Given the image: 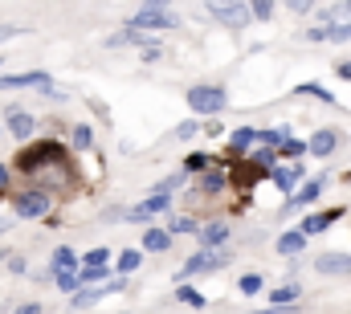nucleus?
Wrapping results in <instances>:
<instances>
[{"mask_svg": "<svg viewBox=\"0 0 351 314\" xmlns=\"http://www.w3.org/2000/svg\"><path fill=\"white\" fill-rule=\"evenodd\" d=\"M184 184H188V171L180 167V171H172V176H164V180H160V184H156L152 192H168V196H172L176 188H184Z\"/></svg>", "mask_w": 351, "mask_h": 314, "instance_id": "obj_32", "label": "nucleus"}, {"mask_svg": "<svg viewBox=\"0 0 351 314\" xmlns=\"http://www.w3.org/2000/svg\"><path fill=\"white\" fill-rule=\"evenodd\" d=\"M335 74H339L343 82H351V62H339V66H335Z\"/></svg>", "mask_w": 351, "mask_h": 314, "instance_id": "obj_43", "label": "nucleus"}, {"mask_svg": "<svg viewBox=\"0 0 351 314\" xmlns=\"http://www.w3.org/2000/svg\"><path fill=\"white\" fill-rule=\"evenodd\" d=\"M176 200L168 192H152L143 204H135V208H127L123 213V221H131V225H139V221H152V217H164V213H172Z\"/></svg>", "mask_w": 351, "mask_h": 314, "instance_id": "obj_8", "label": "nucleus"}, {"mask_svg": "<svg viewBox=\"0 0 351 314\" xmlns=\"http://www.w3.org/2000/svg\"><path fill=\"white\" fill-rule=\"evenodd\" d=\"M237 290H241L245 298H254V294H262V290H265V278H262V274H241Z\"/></svg>", "mask_w": 351, "mask_h": 314, "instance_id": "obj_31", "label": "nucleus"}, {"mask_svg": "<svg viewBox=\"0 0 351 314\" xmlns=\"http://www.w3.org/2000/svg\"><path fill=\"white\" fill-rule=\"evenodd\" d=\"M200 131H204V127H200V119L192 114V119H184V123H180V127L172 131V139H180V143H188V139H196Z\"/></svg>", "mask_w": 351, "mask_h": 314, "instance_id": "obj_30", "label": "nucleus"}, {"mask_svg": "<svg viewBox=\"0 0 351 314\" xmlns=\"http://www.w3.org/2000/svg\"><path fill=\"white\" fill-rule=\"evenodd\" d=\"M250 159H254V163H258V167H265V171H269V167H274V163H278V152H274V147H262V143H258V147H254V152H250Z\"/></svg>", "mask_w": 351, "mask_h": 314, "instance_id": "obj_35", "label": "nucleus"}, {"mask_svg": "<svg viewBox=\"0 0 351 314\" xmlns=\"http://www.w3.org/2000/svg\"><path fill=\"white\" fill-rule=\"evenodd\" d=\"M269 180H274V184H278V188L290 196V192H294V188L306 180V167H302L298 159H294V163H274V167H269Z\"/></svg>", "mask_w": 351, "mask_h": 314, "instance_id": "obj_13", "label": "nucleus"}, {"mask_svg": "<svg viewBox=\"0 0 351 314\" xmlns=\"http://www.w3.org/2000/svg\"><path fill=\"white\" fill-rule=\"evenodd\" d=\"M245 314H302V306H265V311H245Z\"/></svg>", "mask_w": 351, "mask_h": 314, "instance_id": "obj_38", "label": "nucleus"}, {"mask_svg": "<svg viewBox=\"0 0 351 314\" xmlns=\"http://www.w3.org/2000/svg\"><path fill=\"white\" fill-rule=\"evenodd\" d=\"M66 269H78V253H74L70 245H58L53 257H49V278H53V274H66Z\"/></svg>", "mask_w": 351, "mask_h": 314, "instance_id": "obj_22", "label": "nucleus"}, {"mask_svg": "<svg viewBox=\"0 0 351 314\" xmlns=\"http://www.w3.org/2000/svg\"><path fill=\"white\" fill-rule=\"evenodd\" d=\"M204 8H208V16H213L217 25H225V29H245V25L254 21L250 0H208Z\"/></svg>", "mask_w": 351, "mask_h": 314, "instance_id": "obj_7", "label": "nucleus"}, {"mask_svg": "<svg viewBox=\"0 0 351 314\" xmlns=\"http://www.w3.org/2000/svg\"><path fill=\"white\" fill-rule=\"evenodd\" d=\"M254 147H258V127H237L229 135V143H225V159H241V156H250Z\"/></svg>", "mask_w": 351, "mask_h": 314, "instance_id": "obj_14", "label": "nucleus"}, {"mask_svg": "<svg viewBox=\"0 0 351 314\" xmlns=\"http://www.w3.org/2000/svg\"><path fill=\"white\" fill-rule=\"evenodd\" d=\"M123 286H127L123 278H106V282H94V286H78V290L70 294V306H78V311H82V306H94L98 298H106V294H119Z\"/></svg>", "mask_w": 351, "mask_h": 314, "instance_id": "obj_10", "label": "nucleus"}, {"mask_svg": "<svg viewBox=\"0 0 351 314\" xmlns=\"http://www.w3.org/2000/svg\"><path fill=\"white\" fill-rule=\"evenodd\" d=\"M188 110H192V114H204V119L229 110V94H225V86H217V82H196V86L188 90Z\"/></svg>", "mask_w": 351, "mask_h": 314, "instance_id": "obj_3", "label": "nucleus"}, {"mask_svg": "<svg viewBox=\"0 0 351 314\" xmlns=\"http://www.w3.org/2000/svg\"><path fill=\"white\" fill-rule=\"evenodd\" d=\"M196 229H200V221H196V217H192V213H176L172 221H168V233H192L196 237Z\"/></svg>", "mask_w": 351, "mask_h": 314, "instance_id": "obj_26", "label": "nucleus"}, {"mask_svg": "<svg viewBox=\"0 0 351 314\" xmlns=\"http://www.w3.org/2000/svg\"><path fill=\"white\" fill-rule=\"evenodd\" d=\"M229 188V159H217L213 167H204L200 171V180H196V196L204 200V196H221Z\"/></svg>", "mask_w": 351, "mask_h": 314, "instance_id": "obj_9", "label": "nucleus"}, {"mask_svg": "<svg viewBox=\"0 0 351 314\" xmlns=\"http://www.w3.org/2000/svg\"><path fill=\"white\" fill-rule=\"evenodd\" d=\"M16 314H41V306H37V302H25V306H21Z\"/></svg>", "mask_w": 351, "mask_h": 314, "instance_id": "obj_44", "label": "nucleus"}, {"mask_svg": "<svg viewBox=\"0 0 351 314\" xmlns=\"http://www.w3.org/2000/svg\"><path fill=\"white\" fill-rule=\"evenodd\" d=\"M278 156L286 159V163H294V159H302V156H306V139H294V135H290V139H286V143L278 147Z\"/></svg>", "mask_w": 351, "mask_h": 314, "instance_id": "obj_28", "label": "nucleus"}, {"mask_svg": "<svg viewBox=\"0 0 351 314\" xmlns=\"http://www.w3.org/2000/svg\"><path fill=\"white\" fill-rule=\"evenodd\" d=\"M78 265H110V249H102V245H98V249H90Z\"/></svg>", "mask_w": 351, "mask_h": 314, "instance_id": "obj_36", "label": "nucleus"}, {"mask_svg": "<svg viewBox=\"0 0 351 314\" xmlns=\"http://www.w3.org/2000/svg\"><path fill=\"white\" fill-rule=\"evenodd\" d=\"M45 86H53L45 70H29V74H8V78H0V90H45Z\"/></svg>", "mask_w": 351, "mask_h": 314, "instance_id": "obj_16", "label": "nucleus"}, {"mask_svg": "<svg viewBox=\"0 0 351 314\" xmlns=\"http://www.w3.org/2000/svg\"><path fill=\"white\" fill-rule=\"evenodd\" d=\"M4 127H8V135H12V139L29 143V139H33V131H37V119H33L29 110H16V106H12V110L4 114Z\"/></svg>", "mask_w": 351, "mask_h": 314, "instance_id": "obj_15", "label": "nucleus"}, {"mask_svg": "<svg viewBox=\"0 0 351 314\" xmlns=\"http://www.w3.org/2000/svg\"><path fill=\"white\" fill-rule=\"evenodd\" d=\"M339 143H343V131H335V127H319V131L306 139V156L331 159L335 152H339Z\"/></svg>", "mask_w": 351, "mask_h": 314, "instance_id": "obj_12", "label": "nucleus"}, {"mask_svg": "<svg viewBox=\"0 0 351 314\" xmlns=\"http://www.w3.org/2000/svg\"><path fill=\"white\" fill-rule=\"evenodd\" d=\"M323 188H327V176H319V180H306V184H298L290 196H286V208H282V217H290V213H302L306 204H315L319 196H323Z\"/></svg>", "mask_w": 351, "mask_h": 314, "instance_id": "obj_11", "label": "nucleus"}, {"mask_svg": "<svg viewBox=\"0 0 351 314\" xmlns=\"http://www.w3.org/2000/svg\"><path fill=\"white\" fill-rule=\"evenodd\" d=\"M143 4H160V8H168V4H172V0H143Z\"/></svg>", "mask_w": 351, "mask_h": 314, "instance_id": "obj_45", "label": "nucleus"}, {"mask_svg": "<svg viewBox=\"0 0 351 314\" xmlns=\"http://www.w3.org/2000/svg\"><path fill=\"white\" fill-rule=\"evenodd\" d=\"M70 143H74L78 152H90V147H94V131H90L86 123H78V127L70 131Z\"/></svg>", "mask_w": 351, "mask_h": 314, "instance_id": "obj_33", "label": "nucleus"}, {"mask_svg": "<svg viewBox=\"0 0 351 314\" xmlns=\"http://www.w3.org/2000/svg\"><path fill=\"white\" fill-rule=\"evenodd\" d=\"M250 12H254V21H269L274 16V0H250Z\"/></svg>", "mask_w": 351, "mask_h": 314, "instance_id": "obj_37", "label": "nucleus"}, {"mask_svg": "<svg viewBox=\"0 0 351 314\" xmlns=\"http://www.w3.org/2000/svg\"><path fill=\"white\" fill-rule=\"evenodd\" d=\"M53 286L62 290V294H74L82 282H78V269H66V274H53Z\"/></svg>", "mask_w": 351, "mask_h": 314, "instance_id": "obj_34", "label": "nucleus"}, {"mask_svg": "<svg viewBox=\"0 0 351 314\" xmlns=\"http://www.w3.org/2000/svg\"><path fill=\"white\" fill-rule=\"evenodd\" d=\"M315 4H319V0H286V8H290V12H311Z\"/></svg>", "mask_w": 351, "mask_h": 314, "instance_id": "obj_39", "label": "nucleus"}, {"mask_svg": "<svg viewBox=\"0 0 351 314\" xmlns=\"http://www.w3.org/2000/svg\"><path fill=\"white\" fill-rule=\"evenodd\" d=\"M12 167H16L21 176L37 180V188H45V192L66 188V184L74 180V163H70L66 147H62L58 139H37V143H25V147L16 152V159H12Z\"/></svg>", "mask_w": 351, "mask_h": 314, "instance_id": "obj_1", "label": "nucleus"}, {"mask_svg": "<svg viewBox=\"0 0 351 314\" xmlns=\"http://www.w3.org/2000/svg\"><path fill=\"white\" fill-rule=\"evenodd\" d=\"M4 261H8L12 274H25V257H4Z\"/></svg>", "mask_w": 351, "mask_h": 314, "instance_id": "obj_42", "label": "nucleus"}, {"mask_svg": "<svg viewBox=\"0 0 351 314\" xmlns=\"http://www.w3.org/2000/svg\"><path fill=\"white\" fill-rule=\"evenodd\" d=\"M8 184H12V167H8V163H0V192H4Z\"/></svg>", "mask_w": 351, "mask_h": 314, "instance_id": "obj_41", "label": "nucleus"}, {"mask_svg": "<svg viewBox=\"0 0 351 314\" xmlns=\"http://www.w3.org/2000/svg\"><path fill=\"white\" fill-rule=\"evenodd\" d=\"M176 298L184 302V306H192V311H204L208 306V298L196 290V286H188V282H180V290H176Z\"/></svg>", "mask_w": 351, "mask_h": 314, "instance_id": "obj_25", "label": "nucleus"}, {"mask_svg": "<svg viewBox=\"0 0 351 314\" xmlns=\"http://www.w3.org/2000/svg\"><path fill=\"white\" fill-rule=\"evenodd\" d=\"M229 245L225 249H196L180 269H176V282H188V278H196V274H217V269H225L229 265Z\"/></svg>", "mask_w": 351, "mask_h": 314, "instance_id": "obj_5", "label": "nucleus"}, {"mask_svg": "<svg viewBox=\"0 0 351 314\" xmlns=\"http://www.w3.org/2000/svg\"><path fill=\"white\" fill-rule=\"evenodd\" d=\"M213 163H217V156H204V152H192V156L184 159V171H188V176H200V171H204V167H213Z\"/></svg>", "mask_w": 351, "mask_h": 314, "instance_id": "obj_29", "label": "nucleus"}, {"mask_svg": "<svg viewBox=\"0 0 351 314\" xmlns=\"http://www.w3.org/2000/svg\"><path fill=\"white\" fill-rule=\"evenodd\" d=\"M49 213H53V192H45L37 184L12 196V217H21V221H41Z\"/></svg>", "mask_w": 351, "mask_h": 314, "instance_id": "obj_4", "label": "nucleus"}, {"mask_svg": "<svg viewBox=\"0 0 351 314\" xmlns=\"http://www.w3.org/2000/svg\"><path fill=\"white\" fill-rule=\"evenodd\" d=\"M315 45H343L351 41V0H335L327 8H319V21L302 33Z\"/></svg>", "mask_w": 351, "mask_h": 314, "instance_id": "obj_2", "label": "nucleus"}, {"mask_svg": "<svg viewBox=\"0 0 351 314\" xmlns=\"http://www.w3.org/2000/svg\"><path fill=\"white\" fill-rule=\"evenodd\" d=\"M131 29H143V33H168V29H180V16L172 8H160V4H143L127 16Z\"/></svg>", "mask_w": 351, "mask_h": 314, "instance_id": "obj_6", "label": "nucleus"}, {"mask_svg": "<svg viewBox=\"0 0 351 314\" xmlns=\"http://www.w3.org/2000/svg\"><path fill=\"white\" fill-rule=\"evenodd\" d=\"M139 249H143V253H168V249H172V233L160 229V225H152V229L143 233V241H139Z\"/></svg>", "mask_w": 351, "mask_h": 314, "instance_id": "obj_21", "label": "nucleus"}, {"mask_svg": "<svg viewBox=\"0 0 351 314\" xmlns=\"http://www.w3.org/2000/svg\"><path fill=\"white\" fill-rule=\"evenodd\" d=\"M196 245H200V249H225V245H229V225H225V221L200 225V229H196Z\"/></svg>", "mask_w": 351, "mask_h": 314, "instance_id": "obj_17", "label": "nucleus"}, {"mask_svg": "<svg viewBox=\"0 0 351 314\" xmlns=\"http://www.w3.org/2000/svg\"><path fill=\"white\" fill-rule=\"evenodd\" d=\"M294 94H302V98H319L323 106H339V98H335V94H331V90H327L323 82H302V86H298Z\"/></svg>", "mask_w": 351, "mask_h": 314, "instance_id": "obj_23", "label": "nucleus"}, {"mask_svg": "<svg viewBox=\"0 0 351 314\" xmlns=\"http://www.w3.org/2000/svg\"><path fill=\"white\" fill-rule=\"evenodd\" d=\"M306 241H311V237L302 233V229H290V233H282L278 241H274V249H278L282 257H298V253L306 249Z\"/></svg>", "mask_w": 351, "mask_h": 314, "instance_id": "obj_20", "label": "nucleus"}, {"mask_svg": "<svg viewBox=\"0 0 351 314\" xmlns=\"http://www.w3.org/2000/svg\"><path fill=\"white\" fill-rule=\"evenodd\" d=\"M16 33H21V25H0V45H4V41H12Z\"/></svg>", "mask_w": 351, "mask_h": 314, "instance_id": "obj_40", "label": "nucleus"}, {"mask_svg": "<svg viewBox=\"0 0 351 314\" xmlns=\"http://www.w3.org/2000/svg\"><path fill=\"white\" fill-rule=\"evenodd\" d=\"M315 269L319 274H351V253H319Z\"/></svg>", "mask_w": 351, "mask_h": 314, "instance_id": "obj_19", "label": "nucleus"}, {"mask_svg": "<svg viewBox=\"0 0 351 314\" xmlns=\"http://www.w3.org/2000/svg\"><path fill=\"white\" fill-rule=\"evenodd\" d=\"M139 261H143V249H123V253H119V261H114V274H119V278H127V274H135V269H139Z\"/></svg>", "mask_w": 351, "mask_h": 314, "instance_id": "obj_24", "label": "nucleus"}, {"mask_svg": "<svg viewBox=\"0 0 351 314\" xmlns=\"http://www.w3.org/2000/svg\"><path fill=\"white\" fill-rule=\"evenodd\" d=\"M4 229H8V221H0V233H4Z\"/></svg>", "mask_w": 351, "mask_h": 314, "instance_id": "obj_46", "label": "nucleus"}, {"mask_svg": "<svg viewBox=\"0 0 351 314\" xmlns=\"http://www.w3.org/2000/svg\"><path fill=\"white\" fill-rule=\"evenodd\" d=\"M0 261H4V249H0Z\"/></svg>", "mask_w": 351, "mask_h": 314, "instance_id": "obj_47", "label": "nucleus"}, {"mask_svg": "<svg viewBox=\"0 0 351 314\" xmlns=\"http://www.w3.org/2000/svg\"><path fill=\"white\" fill-rule=\"evenodd\" d=\"M298 294H302V290H298L294 282H290V286H278V290L269 294V306H294V302H298Z\"/></svg>", "mask_w": 351, "mask_h": 314, "instance_id": "obj_27", "label": "nucleus"}, {"mask_svg": "<svg viewBox=\"0 0 351 314\" xmlns=\"http://www.w3.org/2000/svg\"><path fill=\"white\" fill-rule=\"evenodd\" d=\"M339 217H343V208H327V213H311V217L302 221V233H306V237H319V233H327V229H331V225H335Z\"/></svg>", "mask_w": 351, "mask_h": 314, "instance_id": "obj_18", "label": "nucleus"}]
</instances>
